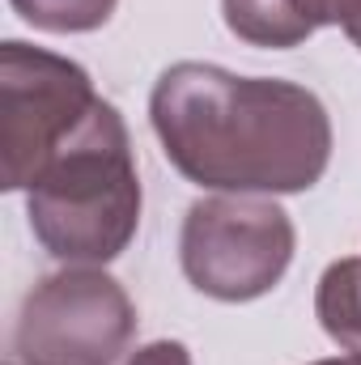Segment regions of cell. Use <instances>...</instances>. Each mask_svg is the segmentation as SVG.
I'll use <instances>...</instances> for the list:
<instances>
[{
    "mask_svg": "<svg viewBox=\"0 0 361 365\" xmlns=\"http://www.w3.org/2000/svg\"><path fill=\"white\" fill-rule=\"evenodd\" d=\"M149 123L187 182L221 195L310 191L332 166V115L319 93L221 64H171L149 93Z\"/></svg>",
    "mask_w": 361,
    "mask_h": 365,
    "instance_id": "1",
    "label": "cell"
},
{
    "mask_svg": "<svg viewBox=\"0 0 361 365\" xmlns=\"http://www.w3.org/2000/svg\"><path fill=\"white\" fill-rule=\"evenodd\" d=\"M141 170L123 115L102 98L26 191L39 247L64 268L115 264L141 230Z\"/></svg>",
    "mask_w": 361,
    "mask_h": 365,
    "instance_id": "2",
    "label": "cell"
},
{
    "mask_svg": "<svg viewBox=\"0 0 361 365\" xmlns=\"http://www.w3.org/2000/svg\"><path fill=\"white\" fill-rule=\"evenodd\" d=\"M102 93L68 56L4 38L0 43V187L30 191L43 166L77 136Z\"/></svg>",
    "mask_w": 361,
    "mask_h": 365,
    "instance_id": "3",
    "label": "cell"
},
{
    "mask_svg": "<svg viewBox=\"0 0 361 365\" xmlns=\"http://www.w3.org/2000/svg\"><path fill=\"white\" fill-rule=\"evenodd\" d=\"M298 251V230L272 195H204L187 208L179 264L213 302H255L280 284Z\"/></svg>",
    "mask_w": 361,
    "mask_h": 365,
    "instance_id": "4",
    "label": "cell"
},
{
    "mask_svg": "<svg viewBox=\"0 0 361 365\" xmlns=\"http://www.w3.org/2000/svg\"><path fill=\"white\" fill-rule=\"evenodd\" d=\"M136 340V306L106 268L43 276L13 319L17 365H119Z\"/></svg>",
    "mask_w": 361,
    "mask_h": 365,
    "instance_id": "5",
    "label": "cell"
},
{
    "mask_svg": "<svg viewBox=\"0 0 361 365\" xmlns=\"http://www.w3.org/2000/svg\"><path fill=\"white\" fill-rule=\"evenodd\" d=\"M225 30L247 47L289 51L323 30L319 0H221Z\"/></svg>",
    "mask_w": 361,
    "mask_h": 365,
    "instance_id": "6",
    "label": "cell"
},
{
    "mask_svg": "<svg viewBox=\"0 0 361 365\" xmlns=\"http://www.w3.org/2000/svg\"><path fill=\"white\" fill-rule=\"evenodd\" d=\"M315 319L336 349L361 357V255L323 268L315 284Z\"/></svg>",
    "mask_w": 361,
    "mask_h": 365,
    "instance_id": "7",
    "label": "cell"
},
{
    "mask_svg": "<svg viewBox=\"0 0 361 365\" xmlns=\"http://www.w3.org/2000/svg\"><path fill=\"white\" fill-rule=\"evenodd\" d=\"M13 13L43 34H93L111 21L119 0H9Z\"/></svg>",
    "mask_w": 361,
    "mask_h": 365,
    "instance_id": "8",
    "label": "cell"
},
{
    "mask_svg": "<svg viewBox=\"0 0 361 365\" xmlns=\"http://www.w3.org/2000/svg\"><path fill=\"white\" fill-rule=\"evenodd\" d=\"M123 365H195V361H191V349L183 340H153V344H141L136 353H128Z\"/></svg>",
    "mask_w": 361,
    "mask_h": 365,
    "instance_id": "9",
    "label": "cell"
},
{
    "mask_svg": "<svg viewBox=\"0 0 361 365\" xmlns=\"http://www.w3.org/2000/svg\"><path fill=\"white\" fill-rule=\"evenodd\" d=\"M323 26H340L349 43L361 51V0H319Z\"/></svg>",
    "mask_w": 361,
    "mask_h": 365,
    "instance_id": "10",
    "label": "cell"
},
{
    "mask_svg": "<svg viewBox=\"0 0 361 365\" xmlns=\"http://www.w3.org/2000/svg\"><path fill=\"white\" fill-rule=\"evenodd\" d=\"M310 365H361V357L345 353V357H323V361H310Z\"/></svg>",
    "mask_w": 361,
    "mask_h": 365,
    "instance_id": "11",
    "label": "cell"
}]
</instances>
